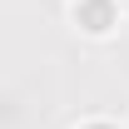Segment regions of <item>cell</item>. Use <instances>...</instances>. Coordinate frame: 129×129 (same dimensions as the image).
Instances as JSON below:
<instances>
[{"label": "cell", "mask_w": 129, "mask_h": 129, "mask_svg": "<svg viewBox=\"0 0 129 129\" xmlns=\"http://www.w3.org/2000/svg\"><path fill=\"white\" fill-rule=\"evenodd\" d=\"M80 25H84V30H109V25H114L109 0H84V5H80Z\"/></svg>", "instance_id": "cell-1"}, {"label": "cell", "mask_w": 129, "mask_h": 129, "mask_svg": "<svg viewBox=\"0 0 129 129\" xmlns=\"http://www.w3.org/2000/svg\"><path fill=\"white\" fill-rule=\"evenodd\" d=\"M94 129H109V124H94Z\"/></svg>", "instance_id": "cell-2"}]
</instances>
